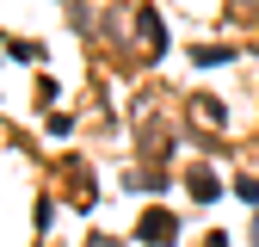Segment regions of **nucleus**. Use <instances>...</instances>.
I'll list each match as a JSON object with an SVG mask.
<instances>
[{
    "label": "nucleus",
    "instance_id": "f03ea898",
    "mask_svg": "<svg viewBox=\"0 0 259 247\" xmlns=\"http://www.w3.org/2000/svg\"><path fill=\"white\" fill-rule=\"evenodd\" d=\"M204 247H229V241H222V235H210V241H204Z\"/></svg>",
    "mask_w": 259,
    "mask_h": 247
},
{
    "label": "nucleus",
    "instance_id": "f257e3e1",
    "mask_svg": "<svg viewBox=\"0 0 259 247\" xmlns=\"http://www.w3.org/2000/svg\"><path fill=\"white\" fill-rule=\"evenodd\" d=\"M173 235H179V223H173L167 210H148L142 216V241H173Z\"/></svg>",
    "mask_w": 259,
    "mask_h": 247
}]
</instances>
